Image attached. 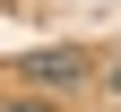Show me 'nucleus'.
<instances>
[{"mask_svg": "<svg viewBox=\"0 0 121 112\" xmlns=\"http://www.w3.org/2000/svg\"><path fill=\"white\" fill-rule=\"evenodd\" d=\"M17 78H26V86H43V95H69V86L95 78V60H86L78 43H43V52H17Z\"/></svg>", "mask_w": 121, "mask_h": 112, "instance_id": "f257e3e1", "label": "nucleus"}, {"mask_svg": "<svg viewBox=\"0 0 121 112\" xmlns=\"http://www.w3.org/2000/svg\"><path fill=\"white\" fill-rule=\"evenodd\" d=\"M0 112H60V104H52V95L35 86V95H17V104H0Z\"/></svg>", "mask_w": 121, "mask_h": 112, "instance_id": "f03ea898", "label": "nucleus"}, {"mask_svg": "<svg viewBox=\"0 0 121 112\" xmlns=\"http://www.w3.org/2000/svg\"><path fill=\"white\" fill-rule=\"evenodd\" d=\"M104 95H112V104H121V60H112V69H104Z\"/></svg>", "mask_w": 121, "mask_h": 112, "instance_id": "7ed1b4c3", "label": "nucleus"}]
</instances>
